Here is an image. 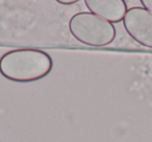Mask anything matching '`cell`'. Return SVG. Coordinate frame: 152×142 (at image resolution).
I'll return each instance as SVG.
<instances>
[{
  "label": "cell",
  "mask_w": 152,
  "mask_h": 142,
  "mask_svg": "<svg viewBox=\"0 0 152 142\" xmlns=\"http://www.w3.org/2000/svg\"><path fill=\"white\" fill-rule=\"evenodd\" d=\"M141 3L144 5V9L152 14V0H142Z\"/></svg>",
  "instance_id": "cell-5"
},
{
  "label": "cell",
  "mask_w": 152,
  "mask_h": 142,
  "mask_svg": "<svg viewBox=\"0 0 152 142\" xmlns=\"http://www.w3.org/2000/svg\"><path fill=\"white\" fill-rule=\"evenodd\" d=\"M125 30L137 43L152 48V14L144 7L127 10L123 19Z\"/></svg>",
  "instance_id": "cell-3"
},
{
  "label": "cell",
  "mask_w": 152,
  "mask_h": 142,
  "mask_svg": "<svg viewBox=\"0 0 152 142\" xmlns=\"http://www.w3.org/2000/svg\"><path fill=\"white\" fill-rule=\"evenodd\" d=\"M85 4L90 13L110 23L122 21L127 12L126 2L123 0H86Z\"/></svg>",
  "instance_id": "cell-4"
},
{
  "label": "cell",
  "mask_w": 152,
  "mask_h": 142,
  "mask_svg": "<svg viewBox=\"0 0 152 142\" xmlns=\"http://www.w3.org/2000/svg\"><path fill=\"white\" fill-rule=\"evenodd\" d=\"M69 30L74 39L88 46H107L116 38L113 23L90 13L80 12L71 17Z\"/></svg>",
  "instance_id": "cell-2"
},
{
  "label": "cell",
  "mask_w": 152,
  "mask_h": 142,
  "mask_svg": "<svg viewBox=\"0 0 152 142\" xmlns=\"http://www.w3.org/2000/svg\"><path fill=\"white\" fill-rule=\"evenodd\" d=\"M53 62L47 52L39 49H15L0 57V73L17 83L34 82L47 77Z\"/></svg>",
  "instance_id": "cell-1"
},
{
  "label": "cell",
  "mask_w": 152,
  "mask_h": 142,
  "mask_svg": "<svg viewBox=\"0 0 152 142\" xmlns=\"http://www.w3.org/2000/svg\"><path fill=\"white\" fill-rule=\"evenodd\" d=\"M57 2L63 5H71V4H75L76 2H78V0H57Z\"/></svg>",
  "instance_id": "cell-6"
}]
</instances>
